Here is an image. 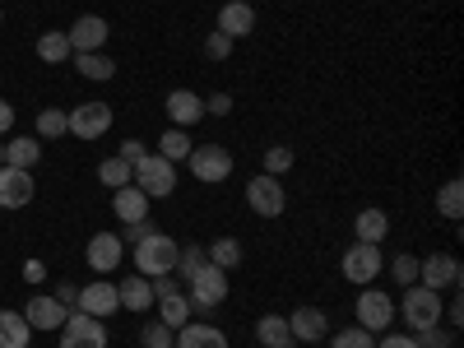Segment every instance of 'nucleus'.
<instances>
[{
    "instance_id": "obj_8",
    "label": "nucleus",
    "mask_w": 464,
    "mask_h": 348,
    "mask_svg": "<svg viewBox=\"0 0 464 348\" xmlns=\"http://www.w3.org/2000/svg\"><path fill=\"white\" fill-rule=\"evenodd\" d=\"M391 321H395V297L381 293V288H362V297H358V325L367 334H381Z\"/></svg>"
},
{
    "instance_id": "obj_7",
    "label": "nucleus",
    "mask_w": 464,
    "mask_h": 348,
    "mask_svg": "<svg viewBox=\"0 0 464 348\" xmlns=\"http://www.w3.org/2000/svg\"><path fill=\"white\" fill-rule=\"evenodd\" d=\"M227 302V269L218 265H205L196 279H190V306H200V312H214V306Z\"/></svg>"
},
{
    "instance_id": "obj_30",
    "label": "nucleus",
    "mask_w": 464,
    "mask_h": 348,
    "mask_svg": "<svg viewBox=\"0 0 464 348\" xmlns=\"http://www.w3.org/2000/svg\"><path fill=\"white\" fill-rule=\"evenodd\" d=\"M437 214L450 218V223H459V214H464V181H459V177H450V181L437 190Z\"/></svg>"
},
{
    "instance_id": "obj_1",
    "label": "nucleus",
    "mask_w": 464,
    "mask_h": 348,
    "mask_svg": "<svg viewBox=\"0 0 464 348\" xmlns=\"http://www.w3.org/2000/svg\"><path fill=\"white\" fill-rule=\"evenodd\" d=\"M177 242L168 237V232H159V227H153L149 232V237H140L135 242V275H144V279H159V275H172V269H177Z\"/></svg>"
},
{
    "instance_id": "obj_6",
    "label": "nucleus",
    "mask_w": 464,
    "mask_h": 348,
    "mask_svg": "<svg viewBox=\"0 0 464 348\" xmlns=\"http://www.w3.org/2000/svg\"><path fill=\"white\" fill-rule=\"evenodd\" d=\"M381 265H385V260H381V246H372V242H353V246L343 251V265H339V269H343V279H348V284L367 288V284L381 275Z\"/></svg>"
},
{
    "instance_id": "obj_4",
    "label": "nucleus",
    "mask_w": 464,
    "mask_h": 348,
    "mask_svg": "<svg viewBox=\"0 0 464 348\" xmlns=\"http://www.w3.org/2000/svg\"><path fill=\"white\" fill-rule=\"evenodd\" d=\"M404 321L413 325V330H428V325H441V312H446V302H441V293L437 288H422V284H409V293H404Z\"/></svg>"
},
{
    "instance_id": "obj_9",
    "label": "nucleus",
    "mask_w": 464,
    "mask_h": 348,
    "mask_svg": "<svg viewBox=\"0 0 464 348\" xmlns=\"http://www.w3.org/2000/svg\"><path fill=\"white\" fill-rule=\"evenodd\" d=\"M111 130V107L107 102H80L70 111V135L74 140H102Z\"/></svg>"
},
{
    "instance_id": "obj_5",
    "label": "nucleus",
    "mask_w": 464,
    "mask_h": 348,
    "mask_svg": "<svg viewBox=\"0 0 464 348\" xmlns=\"http://www.w3.org/2000/svg\"><path fill=\"white\" fill-rule=\"evenodd\" d=\"M246 205H251V214H260V218H279V214L288 209V190H284L279 177L260 172V177H251V186H246Z\"/></svg>"
},
{
    "instance_id": "obj_29",
    "label": "nucleus",
    "mask_w": 464,
    "mask_h": 348,
    "mask_svg": "<svg viewBox=\"0 0 464 348\" xmlns=\"http://www.w3.org/2000/svg\"><path fill=\"white\" fill-rule=\"evenodd\" d=\"M61 348H107V325L102 321H89L80 330H65L61 334Z\"/></svg>"
},
{
    "instance_id": "obj_26",
    "label": "nucleus",
    "mask_w": 464,
    "mask_h": 348,
    "mask_svg": "<svg viewBox=\"0 0 464 348\" xmlns=\"http://www.w3.org/2000/svg\"><path fill=\"white\" fill-rule=\"evenodd\" d=\"M190 149H196V140H190L181 126H168V130L159 135V159H168V163H186Z\"/></svg>"
},
{
    "instance_id": "obj_12",
    "label": "nucleus",
    "mask_w": 464,
    "mask_h": 348,
    "mask_svg": "<svg viewBox=\"0 0 464 348\" xmlns=\"http://www.w3.org/2000/svg\"><path fill=\"white\" fill-rule=\"evenodd\" d=\"M107 19L102 14H80L70 28H65V43H70V52H102L107 47Z\"/></svg>"
},
{
    "instance_id": "obj_40",
    "label": "nucleus",
    "mask_w": 464,
    "mask_h": 348,
    "mask_svg": "<svg viewBox=\"0 0 464 348\" xmlns=\"http://www.w3.org/2000/svg\"><path fill=\"white\" fill-rule=\"evenodd\" d=\"M391 275H395V284H418V260L413 256H395V265H391Z\"/></svg>"
},
{
    "instance_id": "obj_48",
    "label": "nucleus",
    "mask_w": 464,
    "mask_h": 348,
    "mask_svg": "<svg viewBox=\"0 0 464 348\" xmlns=\"http://www.w3.org/2000/svg\"><path fill=\"white\" fill-rule=\"evenodd\" d=\"M10 130H14V107L0 102V135H10Z\"/></svg>"
},
{
    "instance_id": "obj_49",
    "label": "nucleus",
    "mask_w": 464,
    "mask_h": 348,
    "mask_svg": "<svg viewBox=\"0 0 464 348\" xmlns=\"http://www.w3.org/2000/svg\"><path fill=\"white\" fill-rule=\"evenodd\" d=\"M0 168H5V140H0Z\"/></svg>"
},
{
    "instance_id": "obj_19",
    "label": "nucleus",
    "mask_w": 464,
    "mask_h": 348,
    "mask_svg": "<svg viewBox=\"0 0 464 348\" xmlns=\"http://www.w3.org/2000/svg\"><path fill=\"white\" fill-rule=\"evenodd\" d=\"M256 28V10L246 5V0H227V5L218 10V33H227L232 43H237V37H246Z\"/></svg>"
},
{
    "instance_id": "obj_20",
    "label": "nucleus",
    "mask_w": 464,
    "mask_h": 348,
    "mask_svg": "<svg viewBox=\"0 0 464 348\" xmlns=\"http://www.w3.org/2000/svg\"><path fill=\"white\" fill-rule=\"evenodd\" d=\"M116 297H121V312H149L153 306V284L144 279V275H130L126 284H116Z\"/></svg>"
},
{
    "instance_id": "obj_10",
    "label": "nucleus",
    "mask_w": 464,
    "mask_h": 348,
    "mask_svg": "<svg viewBox=\"0 0 464 348\" xmlns=\"http://www.w3.org/2000/svg\"><path fill=\"white\" fill-rule=\"evenodd\" d=\"M459 260L450 256V251H437V256H428V260H418V284L422 288H459Z\"/></svg>"
},
{
    "instance_id": "obj_21",
    "label": "nucleus",
    "mask_w": 464,
    "mask_h": 348,
    "mask_svg": "<svg viewBox=\"0 0 464 348\" xmlns=\"http://www.w3.org/2000/svg\"><path fill=\"white\" fill-rule=\"evenodd\" d=\"M159 321L163 325H172V330H181L186 321H190V297L186 293H177V288H168V293H159Z\"/></svg>"
},
{
    "instance_id": "obj_22",
    "label": "nucleus",
    "mask_w": 464,
    "mask_h": 348,
    "mask_svg": "<svg viewBox=\"0 0 464 348\" xmlns=\"http://www.w3.org/2000/svg\"><path fill=\"white\" fill-rule=\"evenodd\" d=\"M256 339H260L265 348H293V330H288V316H279V312L260 316V321H256Z\"/></svg>"
},
{
    "instance_id": "obj_39",
    "label": "nucleus",
    "mask_w": 464,
    "mask_h": 348,
    "mask_svg": "<svg viewBox=\"0 0 464 348\" xmlns=\"http://www.w3.org/2000/svg\"><path fill=\"white\" fill-rule=\"evenodd\" d=\"M205 56H209V61H227V56H232V37L214 28V33L205 37Z\"/></svg>"
},
{
    "instance_id": "obj_35",
    "label": "nucleus",
    "mask_w": 464,
    "mask_h": 348,
    "mask_svg": "<svg viewBox=\"0 0 464 348\" xmlns=\"http://www.w3.org/2000/svg\"><path fill=\"white\" fill-rule=\"evenodd\" d=\"M130 163L126 159H107V163H98V181L107 186V190H121V186H130Z\"/></svg>"
},
{
    "instance_id": "obj_32",
    "label": "nucleus",
    "mask_w": 464,
    "mask_h": 348,
    "mask_svg": "<svg viewBox=\"0 0 464 348\" xmlns=\"http://www.w3.org/2000/svg\"><path fill=\"white\" fill-rule=\"evenodd\" d=\"M205 256H209V265H218V269H237V265H242V242H237V237H218Z\"/></svg>"
},
{
    "instance_id": "obj_25",
    "label": "nucleus",
    "mask_w": 464,
    "mask_h": 348,
    "mask_svg": "<svg viewBox=\"0 0 464 348\" xmlns=\"http://www.w3.org/2000/svg\"><path fill=\"white\" fill-rule=\"evenodd\" d=\"M28 339H33V325L24 321V312H0V348H28Z\"/></svg>"
},
{
    "instance_id": "obj_34",
    "label": "nucleus",
    "mask_w": 464,
    "mask_h": 348,
    "mask_svg": "<svg viewBox=\"0 0 464 348\" xmlns=\"http://www.w3.org/2000/svg\"><path fill=\"white\" fill-rule=\"evenodd\" d=\"M65 130H70V111H61V107L37 111V135H43V140H61Z\"/></svg>"
},
{
    "instance_id": "obj_45",
    "label": "nucleus",
    "mask_w": 464,
    "mask_h": 348,
    "mask_svg": "<svg viewBox=\"0 0 464 348\" xmlns=\"http://www.w3.org/2000/svg\"><path fill=\"white\" fill-rule=\"evenodd\" d=\"M52 297H56V302L65 306V312H70V306H74V302H80V284H61V288H56Z\"/></svg>"
},
{
    "instance_id": "obj_31",
    "label": "nucleus",
    "mask_w": 464,
    "mask_h": 348,
    "mask_svg": "<svg viewBox=\"0 0 464 348\" xmlns=\"http://www.w3.org/2000/svg\"><path fill=\"white\" fill-rule=\"evenodd\" d=\"M37 56H43L47 65H65L74 52H70V43H65V33L56 28V33H43V37H37Z\"/></svg>"
},
{
    "instance_id": "obj_24",
    "label": "nucleus",
    "mask_w": 464,
    "mask_h": 348,
    "mask_svg": "<svg viewBox=\"0 0 464 348\" xmlns=\"http://www.w3.org/2000/svg\"><path fill=\"white\" fill-rule=\"evenodd\" d=\"M177 348H227V334L214 330V325H181L177 330Z\"/></svg>"
},
{
    "instance_id": "obj_41",
    "label": "nucleus",
    "mask_w": 464,
    "mask_h": 348,
    "mask_svg": "<svg viewBox=\"0 0 464 348\" xmlns=\"http://www.w3.org/2000/svg\"><path fill=\"white\" fill-rule=\"evenodd\" d=\"M413 339H418V348H450V330H441V325H428V330H418Z\"/></svg>"
},
{
    "instance_id": "obj_18",
    "label": "nucleus",
    "mask_w": 464,
    "mask_h": 348,
    "mask_svg": "<svg viewBox=\"0 0 464 348\" xmlns=\"http://www.w3.org/2000/svg\"><path fill=\"white\" fill-rule=\"evenodd\" d=\"M111 214L121 218V223H140V218H149V196L130 181V186H121V190H111Z\"/></svg>"
},
{
    "instance_id": "obj_44",
    "label": "nucleus",
    "mask_w": 464,
    "mask_h": 348,
    "mask_svg": "<svg viewBox=\"0 0 464 348\" xmlns=\"http://www.w3.org/2000/svg\"><path fill=\"white\" fill-rule=\"evenodd\" d=\"M144 153H149V149H144V144H140V140H126V144H121V153H116V159H126V163H130V168H135V163H140V159H144Z\"/></svg>"
},
{
    "instance_id": "obj_27",
    "label": "nucleus",
    "mask_w": 464,
    "mask_h": 348,
    "mask_svg": "<svg viewBox=\"0 0 464 348\" xmlns=\"http://www.w3.org/2000/svg\"><path fill=\"white\" fill-rule=\"evenodd\" d=\"M353 232H358V242L381 246V242H385V232H391V218H385V209H362V214L353 218Z\"/></svg>"
},
{
    "instance_id": "obj_2",
    "label": "nucleus",
    "mask_w": 464,
    "mask_h": 348,
    "mask_svg": "<svg viewBox=\"0 0 464 348\" xmlns=\"http://www.w3.org/2000/svg\"><path fill=\"white\" fill-rule=\"evenodd\" d=\"M130 181L144 190L149 200H163V196L177 190V163L159 159V153H144V159L135 163V172H130Z\"/></svg>"
},
{
    "instance_id": "obj_11",
    "label": "nucleus",
    "mask_w": 464,
    "mask_h": 348,
    "mask_svg": "<svg viewBox=\"0 0 464 348\" xmlns=\"http://www.w3.org/2000/svg\"><path fill=\"white\" fill-rule=\"evenodd\" d=\"M74 306L98 316V321H107L111 312H121V297H116V284H107V275H98L93 284H80V302Z\"/></svg>"
},
{
    "instance_id": "obj_23",
    "label": "nucleus",
    "mask_w": 464,
    "mask_h": 348,
    "mask_svg": "<svg viewBox=\"0 0 464 348\" xmlns=\"http://www.w3.org/2000/svg\"><path fill=\"white\" fill-rule=\"evenodd\" d=\"M70 61H74V70H80L84 80H98V84H107L111 74H116V61L107 52H74Z\"/></svg>"
},
{
    "instance_id": "obj_36",
    "label": "nucleus",
    "mask_w": 464,
    "mask_h": 348,
    "mask_svg": "<svg viewBox=\"0 0 464 348\" xmlns=\"http://www.w3.org/2000/svg\"><path fill=\"white\" fill-rule=\"evenodd\" d=\"M293 163H297V159H293V149H288V144H269V149H265V172H269V177L293 172Z\"/></svg>"
},
{
    "instance_id": "obj_3",
    "label": "nucleus",
    "mask_w": 464,
    "mask_h": 348,
    "mask_svg": "<svg viewBox=\"0 0 464 348\" xmlns=\"http://www.w3.org/2000/svg\"><path fill=\"white\" fill-rule=\"evenodd\" d=\"M186 163H190V177L205 181V186H223L232 177V153L223 144H196Z\"/></svg>"
},
{
    "instance_id": "obj_15",
    "label": "nucleus",
    "mask_w": 464,
    "mask_h": 348,
    "mask_svg": "<svg viewBox=\"0 0 464 348\" xmlns=\"http://www.w3.org/2000/svg\"><path fill=\"white\" fill-rule=\"evenodd\" d=\"M163 107H168V121L181 126V130H190V126H196L200 116H205V98H200V93H190V89H172Z\"/></svg>"
},
{
    "instance_id": "obj_17",
    "label": "nucleus",
    "mask_w": 464,
    "mask_h": 348,
    "mask_svg": "<svg viewBox=\"0 0 464 348\" xmlns=\"http://www.w3.org/2000/svg\"><path fill=\"white\" fill-rule=\"evenodd\" d=\"M24 321H28L33 330H61V325H65V306H61L52 293H37V297H28V306H24Z\"/></svg>"
},
{
    "instance_id": "obj_37",
    "label": "nucleus",
    "mask_w": 464,
    "mask_h": 348,
    "mask_svg": "<svg viewBox=\"0 0 464 348\" xmlns=\"http://www.w3.org/2000/svg\"><path fill=\"white\" fill-rule=\"evenodd\" d=\"M144 348H177V330L172 325H163V321H153V325H144Z\"/></svg>"
},
{
    "instance_id": "obj_46",
    "label": "nucleus",
    "mask_w": 464,
    "mask_h": 348,
    "mask_svg": "<svg viewBox=\"0 0 464 348\" xmlns=\"http://www.w3.org/2000/svg\"><path fill=\"white\" fill-rule=\"evenodd\" d=\"M24 279H28V284H43V279H47V265H43V260H24Z\"/></svg>"
},
{
    "instance_id": "obj_13",
    "label": "nucleus",
    "mask_w": 464,
    "mask_h": 348,
    "mask_svg": "<svg viewBox=\"0 0 464 348\" xmlns=\"http://www.w3.org/2000/svg\"><path fill=\"white\" fill-rule=\"evenodd\" d=\"M121 256H126V246H121L116 232H93L89 246H84V260H89L93 275H111V269L121 265Z\"/></svg>"
},
{
    "instance_id": "obj_43",
    "label": "nucleus",
    "mask_w": 464,
    "mask_h": 348,
    "mask_svg": "<svg viewBox=\"0 0 464 348\" xmlns=\"http://www.w3.org/2000/svg\"><path fill=\"white\" fill-rule=\"evenodd\" d=\"M209 111H214V116H227V111H232V93H214V98H205V116H209Z\"/></svg>"
},
{
    "instance_id": "obj_50",
    "label": "nucleus",
    "mask_w": 464,
    "mask_h": 348,
    "mask_svg": "<svg viewBox=\"0 0 464 348\" xmlns=\"http://www.w3.org/2000/svg\"><path fill=\"white\" fill-rule=\"evenodd\" d=\"M0 19H5V14H0Z\"/></svg>"
},
{
    "instance_id": "obj_47",
    "label": "nucleus",
    "mask_w": 464,
    "mask_h": 348,
    "mask_svg": "<svg viewBox=\"0 0 464 348\" xmlns=\"http://www.w3.org/2000/svg\"><path fill=\"white\" fill-rule=\"evenodd\" d=\"M376 348H418V339L413 334H385Z\"/></svg>"
},
{
    "instance_id": "obj_38",
    "label": "nucleus",
    "mask_w": 464,
    "mask_h": 348,
    "mask_svg": "<svg viewBox=\"0 0 464 348\" xmlns=\"http://www.w3.org/2000/svg\"><path fill=\"white\" fill-rule=\"evenodd\" d=\"M330 348H376V339H372L362 325H348V330H339V334L330 339Z\"/></svg>"
},
{
    "instance_id": "obj_14",
    "label": "nucleus",
    "mask_w": 464,
    "mask_h": 348,
    "mask_svg": "<svg viewBox=\"0 0 464 348\" xmlns=\"http://www.w3.org/2000/svg\"><path fill=\"white\" fill-rule=\"evenodd\" d=\"M37 196V181L24 168H0V209H24Z\"/></svg>"
},
{
    "instance_id": "obj_42",
    "label": "nucleus",
    "mask_w": 464,
    "mask_h": 348,
    "mask_svg": "<svg viewBox=\"0 0 464 348\" xmlns=\"http://www.w3.org/2000/svg\"><path fill=\"white\" fill-rule=\"evenodd\" d=\"M149 232H153V227H149V218H140V223H126V232H121V246H135L140 237H149Z\"/></svg>"
},
{
    "instance_id": "obj_33",
    "label": "nucleus",
    "mask_w": 464,
    "mask_h": 348,
    "mask_svg": "<svg viewBox=\"0 0 464 348\" xmlns=\"http://www.w3.org/2000/svg\"><path fill=\"white\" fill-rule=\"evenodd\" d=\"M205 265H209L205 246H181V251H177V269H172V275H181V279L190 284V279H196V275H200Z\"/></svg>"
},
{
    "instance_id": "obj_28",
    "label": "nucleus",
    "mask_w": 464,
    "mask_h": 348,
    "mask_svg": "<svg viewBox=\"0 0 464 348\" xmlns=\"http://www.w3.org/2000/svg\"><path fill=\"white\" fill-rule=\"evenodd\" d=\"M37 163H43V144H37V140H10V144H5V168L33 172Z\"/></svg>"
},
{
    "instance_id": "obj_16",
    "label": "nucleus",
    "mask_w": 464,
    "mask_h": 348,
    "mask_svg": "<svg viewBox=\"0 0 464 348\" xmlns=\"http://www.w3.org/2000/svg\"><path fill=\"white\" fill-rule=\"evenodd\" d=\"M288 330L297 343H321L325 330H330V316L321 312V306H297V312L288 316Z\"/></svg>"
}]
</instances>
